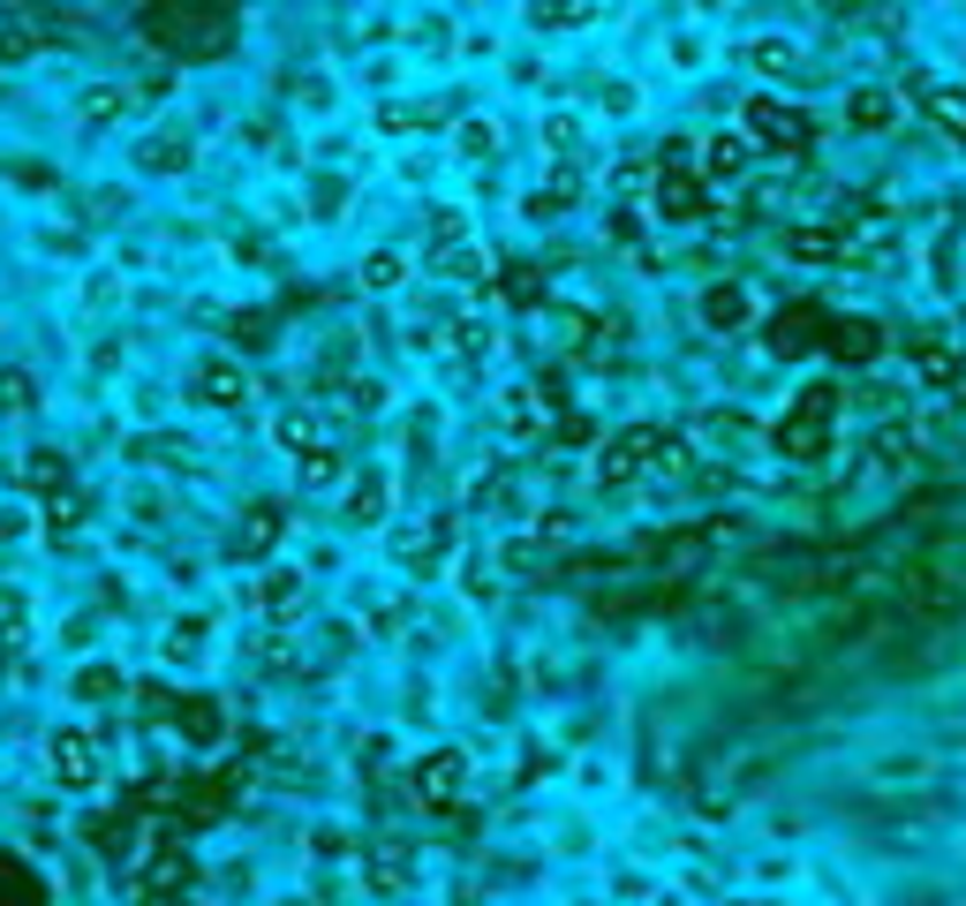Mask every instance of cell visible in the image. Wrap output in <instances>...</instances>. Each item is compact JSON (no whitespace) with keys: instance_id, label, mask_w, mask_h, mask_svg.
<instances>
[{"instance_id":"1","label":"cell","mask_w":966,"mask_h":906,"mask_svg":"<svg viewBox=\"0 0 966 906\" xmlns=\"http://www.w3.org/2000/svg\"><path fill=\"white\" fill-rule=\"evenodd\" d=\"M53 748V785H69V793H84V785H98V756H91V733H76V726H61V733L45 740Z\"/></svg>"},{"instance_id":"2","label":"cell","mask_w":966,"mask_h":906,"mask_svg":"<svg viewBox=\"0 0 966 906\" xmlns=\"http://www.w3.org/2000/svg\"><path fill=\"white\" fill-rule=\"evenodd\" d=\"M385 499H393V491H385V476H355V483H347V499H340V514L355 521V529H371V521H385Z\"/></svg>"},{"instance_id":"3","label":"cell","mask_w":966,"mask_h":906,"mask_svg":"<svg viewBox=\"0 0 966 906\" xmlns=\"http://www.w3.org/2000/svg\"><path fill=\"white\" fill-rule=\"evenodd\" d=\"M748 152H756V144H748L740 129H733V136H710V152H703V174H710V181H733V174H748Z\"/></svg>"},{"instance_id":"4","label":"cell","mask_w":966,"mask_h":906,"mask_svg":"<svg viewBox=\"0 0 966 906\" xmlns=\"http://www.w3.org/2000/svg\"><path fill=\"white\" fill-rule=\"evenodd\" d=\"M491 144H499V122H484V114H468L461 129H454V152H461V159H491Z\"/></svg>"},{"instance_id":"5","label":"cell","mask_w":966,"mask_h":906,"mask_svg":"<svg viewBox=\"0 0 966 906\" xmlns=\"http://www.w3.org/2000/svg\"><path fill=\"white\" fill-rule=\"evenodd\" d=\"M294 604H302V574H294V566H272V574H264V612H294Z\"/></svg>"},{"instance_id":"6","label":"cell","mask_w":966,"mask_h":906,"mask_svg":"<svg viewBox=\"0 0 966 906\" xmlns=\"http://www.w3.org/2000/svg\"><path fill=\"white\" fill-rule=\"evenodd\" d=\"M454 778H461V756H446V763H423V771H416V793H423V801H446V793H454Z\"/></svg>"},{"instance_id":"7","label":"cell","mask_w":966,"mask_h":906,"mask_svg":"<svg viewBox=\"0 0 966 906\" xmlns=\"http://www.w3.org/2000/svg\"><path fill=\"white\" fill-rule=\"evenodd\" d=\"M302 483H340V454L333 446H310V454H302Z\"/></svg>"},{"instance_id":"8","label":"cell","mask_w":966,"mask_h":906,"mask_svg":"<svg viewBox=\"0 0 966 906\" xmlns=\"http://www.w3.org/2000/svg\"><path fill=\"white\" fill-rule=\"evenodd\" d=\"M845 114H853V122H861V129H883V122H891V114H899V106H891V98H876V91H869V98H853V106H845Z\"/></svg>"},{"instance_id":"9","label":"cell","mask_w":966,"mask_h":906,"mask_svg":"<svg viewBox=\"0 0 966 906\" xmlns=\"http://www.w3.org/2000/svg\"><path fill=\"white\" fill-rule=\"evenodd\" d=\"M76 688H84V702H106V695L122 688V673H106V665H98V673H84V680H76Z\"/></svg>"},{"instance_id":"10","label":"cell","mask_w":966,"mask_h":906,"mask_svg":"<svg viewBox=\"0 0 966 906\" xmlns=\"http://www.w3.org/2000/svg\"><path fill=\"white\" fill-rule=\"evenodd\" d=\"M363 280H371V288H393V280H401V258H393V250H378V258L363 264Z\"/></svg>"}]
</instances>
